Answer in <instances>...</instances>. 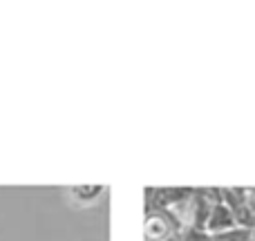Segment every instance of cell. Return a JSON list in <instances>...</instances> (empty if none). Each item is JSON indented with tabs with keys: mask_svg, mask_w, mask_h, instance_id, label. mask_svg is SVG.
I'll return each instance as SVG.
<instances>
[{
	"mask_svg": "<svg viewBox=\"0 0 255 241\" xmlns=\"http://www.w3.org/2000/svg\"><path fill=\"white\" fill-rule=\"evenodd\" d=\"M175 219L168 210H154L145 217V241H170L175 235Z\"/></svg>",
	"mask_w": 255,
	"mask_h": 241,
	"instance_id": "2",
	"label": "cell"
},
{
	"mask_svg": "<svg viewBox=\"0 0 255 241\" xmlns=\"http://www.w3.org/2000/svg\"><path fill=\"white\" fill-rule=\"evenodd\" d=\"M202 228L208 237H213V235H220V233H226V230L238 228V224H235L233 210H231L226 203H213L206 219H204Z\"/></svg>",
	"mask_w": 255,
	"mask_h": 241,
	"instance_id": "3",
	"label": "cell"
},
{
	"mask_svg": "<svg viewBox=\"0 0 255 241\" xmlns=\"http://www.w3.org/2000/svg\"><path fill=\"white\" fill-rule=\"evenodd\" d=\"M247 206L255 212V188H247Z\"/></svg>",
	"mask_w": 255,
	"mask_h": 241,
	"instance_id": "5",
	"label": "cell"
},
{
	"mask_svg": "<svg viewBox=\"0 0 255 241\" xmlns=\"http://www.w3.org/2000/svg\"><path fill=\"white\" fill-rule=\"evenodd\" d=\"M208 241H253V233L244 228H233L226 233L213 235V237H208Z\"/></svg>",
	"mask_w": 255,
	"mask_h": 241,
	"instance_id": "4",
	"label": "cell"
},
{
	"mask_svg": "<svg viewBox=\"0 0 255 241\" xmlns=\"http://www.w3.org/2000/svg\"><path fill=\"white\" fill-rule=\"evenodd\" d=\"M253 241H255V237H253Z\"/></svg>",
	"mask_w": 255,
	"mask_h": 241,
	"instance_id": "7",
	"label": "cell"
},
{
	"mask_svg": "<svg viewBox=\"0 0 255 241\" xmlns=\"http://www.w3.org/2000/svg\"><path fill=\"white\" fill-rule=\"evenodd\" d=\"M253 237H255V233H253Z\"/></svg>",
	"mask_w": 255,
	"mask_h": 241,
	"instance_id": "6",
	"label": "cell"
},
{
	"mask_svg": "<svg viewBox=\"0 0 255 241\" xmlns=\"http://www.w3.org/2000/svg\"><path fill=\"white\" fill-rule=\"evenodd\" d=\"M170 241H172V239H170Z\"/></svg>",
	"mask_w": 255,
	"mask_h": 241,
	"instance_id": "8",
	"label": "cell"
},
{
	"mask_svg": "<svg viewBox=\"0 0 255 241\" xmlns=\"http://www.w3.org/2000/svg\"><path fill=\"white\" fill-rule=\"evenodd\" d=\"M108 185L101 183H83V185H67L65 188V199L70 206L81 208V210H90V208L99 206L101 199L106 197Z\"/></svg>",
	"mask_w": 255,
	"mask_h": 241,
	"instance_id": "1",
	"label": "cell"
}]
</instances>
